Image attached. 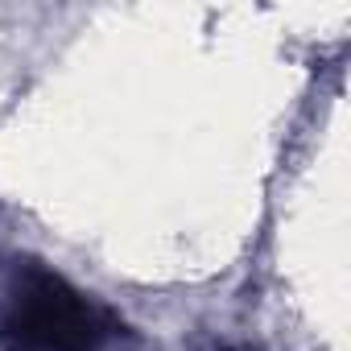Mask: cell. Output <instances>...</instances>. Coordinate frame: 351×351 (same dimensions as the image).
Returning a JSON list of instances; mask_svg holds the SVG:
<instances>
[{"mask_svg":"<svg viewBox=\"0 0 351 351\" xmlns=\"http://www.w3.org/2000/svg\"><path fill=\"white\" fill-rule=\"evenodd\" d=\"M124 322L42 261H17L0 298V351H112Z\"/></svg>","mask_w":351,"mask_h":351,"instance_id":"cell-1","label":"cell"}]
</instances>
